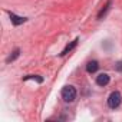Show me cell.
<instances>
[{
  "label": "cell",
  "instance_id": "1",
  "mask_svg": "<svg viewBox=\"0 0 122 122\" xmlns=\"http://www.w3.org/2000/svg\"><path fill=\"white\" fill-rule=\"evenodd\" d=\"M76 95H78V92H76L75 86H72V85H66V86L62 89V99H63L65 102H68V103L73 102V101L76 99Z\"/></svg>",
  "mask_w": 122,
  "mask_h": 122
},
{
  "label": "cell",
  "instance_id": "2",
  "mask_svg": "<svg viewBox=\"0 0 122 122\" xmlns=\"http://www.w3.org/2000/svg\"><path fill=\"white\" fill-rule=\"evenodd\" d=\"M121 102H122V95H121V92H118V91H113V92L109 95V98H108V106L112 108V109L118 108V106L121 105Z\"/></svg>",
  "mask_w": 122,
  "mask_h": 122
},
{
  "label": "cell",
  "instance_id": "3",
  "mask_svg": "<svg viewBox=\"0 0 122 122\" xmlns=\"http://www.w3.org/2000/svg\"><path fill=\"white\" fill-rule=\"evenodd\" d=\"M109 81H111V78L108 73H101L96 76V85H99V86H106L109 83Z\"/></svg>",
  "mask_w": 122,
  "mask_h": 122
},
{
  "label": "cell",
  "instance_id": "4",
  "mask_svg": "<svg viewBox=\"0 0 122 122\" xmlns=\"http://www.w3.org/2000/svg\"><path fill=\"white\" fill-rule=\"evenodd\" d=\"M78 42H79V39L76 37V39H75V40H72V42H71L69 45H66V47H65V49H63L62 52H60V53H59V56H65V55H68L69 52H72V50H73V49L76 47Z\"/></svg>",
  "mask_w": 122,
  "mask_h": 122
},
{
  "label": "cell",
  "instance_id": "5",
  "mask_svg": "<svg viewBox=\"0 0 122 122\" xmlns=\"http://www.w3.org/2000/svg\"><path fill=\"white\" fill-rule=\"evenodd\" d=\"M10 20H12V23H13L15 26H19V25L25 23L27 19H26V17H20V16H17V15H15V13H10Z\"/></svg>",
  "mask_w": 122,
  "mask_h": 122
},
{
  "label": "cell",
  "instance_id": "6",
  "mask_svg": "<svg viewBox=\"0 0 122 122\" xmlns=\"http://www.w3.org/2000/svg\"><path fill=\"white\" fill-rule=\"evenodd\" d=\"M98 69H99V63L96 62V60H91V62L86 65V72L88 73H95Z\"/></svg>",
  "mask_w": 122,
  "mask_h": 122
},
{
  "label": "cell",
  "instance_id": "7",
  "mask_svg": "<svg viewBox=\"0 0 122 122\" xmlns=\"http://www.w3.org/2000/svg\"><path fill=\"white\" fill-rule=\"evenodd\" d=\"M111 6H112V0H108V3L105 5V7H103V9H102V10L99 12V15H98V19H102V17H103V16H105V15H106L108 12H109Z\"/></svg>",
  "mask_w": 122,
  "mask_h": 122
},
{
  "label": "cell",
  "instance_id": "8",
  "mask_svg": "<svg viewBox=\"0 0 122 122\" xmlns=\"http://www.w3.org/2000/svg\"><path fill=\"white\" fill-rule=\"evenodd\" d=\"M19 55H20V49H16V50H13V53L6 59V62L7 63H10V62H13V60H16L17 57H19Z\"/></svg>",
  "mask_w": 122,
  "mask_h": 122
},
{
  "label": "cell",
  "instance_id": "9",
  "mask_svg": "<svg viewBox=\"0 0 122 122\" xmlns=\"http://www.w3.org/2000/svg\"><path fill=\"white\" fill-rule=\"evenodd\" d=\"M29 79H35V81H37L39 83L43 82V78H42V76H37V75H29V76H25V81H29Z\"/></svg>",
  "mask_w": 122,
  "mask_h": 122
},
{
  "label": "cell",
  "instance_id": "10",
  "mask_svg": "<svg viewBox=\"0 0 122 122\" xmlns=\"http://www.w3.org/2000/svg\"><path fill=\"white\" fill-rule=\"evenodd\" d=\"M115 69H116L118 72H122V62H118V63L115 65Z\"/></svg>",
  "mask_w": 122,
  "mask_h": 122
}]
</instances>
